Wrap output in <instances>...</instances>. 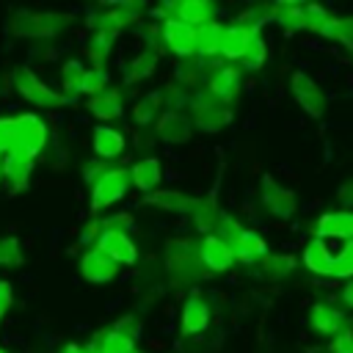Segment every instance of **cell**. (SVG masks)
<instances>
[{
  "instance_id": "cell-24",
  "label": "cell",
  "mask_w": 353,
  "mask_h": 353,
  "mask_svg": "<svg viewBox=\"0 0 353 353\" xmlns=\"http://www.w3.org/2000/svg\"><path fill=\"white\" fill-rule=\"evenodd\" d=\"M130 176H132V185L143 193H152L157 185H160V176H163V168H160V160L154 157H143L138 160L132 168H130Z\"/></svg>"
},
{
  "instance_id": "cell-12",
  "label": "cell",
  "mask_w": 353,
  "mask_h": 353,
  "mask_svg": "<svg viewBox=\"0 0 353 353\" xmlns=\"http://www.w3.org/2000/svg\"><path fill=\"white\" fill-rule=\"evenodd\" d=\"M314 234L320 237H339V240H353V210H334L317 218Z\"/></svg>"
},
{
  "instance_id": "cell-33",
  "label": "cell",
  "mask_w": 353,
  "mask_h": 353,
  "mask_svg": "<svg viewBox=\"0 0 353 353\" xmlns=\"http://www.w3.org/2000/svg\"><path fill=\"white\" fill-rule=\"evenodd\" d=\"M85 66L80 63V61H66L63 63V69H61V83H63V91L66 94H72V97H77L80 94V85H83V77H85Z\"/></svg>"
},
{
  "instance_id": "cell-45",
  "label": "cell",
  "mask_w": 353,
  "mask_h": 353,
  "mask_svg": "<svg viewBox=\"0 0 353 353\" xmlns=\"http://www.w3.org/2000/svg\"><path fill=\"white\" fill-rule=\"evenodd\" d=\"M61 353H99V347L91 342V345H66Z\"/></svg>"
},
{
  "instance_id": "cell-18",
  "label": "cell",
  "mask_w": 353,
  "mask_h": 353,
  "mask_svg": "<svg viewBox=\"0 0 353 353\" xmlns=\"http://www.w3.org/2000/svg\"><path fill=\"white\" fill-rule=\"evenodd\" d=\"M33 171V154H28L25 149H11L8 154H3V176L11 182V188H25Z\"/></svg>"
},
{
  "instance_id": "cell-41",
  "label": "cell",
  "mask_w": 353,
  "mask_h": 353,
  "mask_svg": "<svg viewBox=\"0 0 353 353\" xmlns=\"http://www.w3.org/2000/svg\"><path fill=\"white\" fill-rule=\"evenodd\" d=\"M176 80H179V88L196 85L201 80V63L199 61H182L176 69Z\"/></svg>"
},
{
  "instance_id": "cell-46",
  "label": "cell",
  "mask_w": 353,
  "mask_h": 353,
  "mask_svg": "<svg viewBox=\"0 0 353 353\" xmlns=\"http://www.w3.org/2000/svg\"><path fill=\"white\" fill-rule=\"evenodd\" d=\"M336 199H339L342 204H353V179L339 188V196H336Z\"/></svg>"
},
{
  "instance_id": "cell-1",
  "label": "cell",
  "mask_w": 353,
  "mask_h": 353,
  "mask_svg": "<svg viewBox=\"0 0 353 353\" xmlns=\"http://www.w3.org/2000/svg\"><path fill=\"white\" fill-rule=\"evenodd\" d=\"M11 77H14V88H17L28 102H33L36 108H58V105H63V102L69 99L66 94L50 88V85H47L33 69H28V66H17Z\"/></svg>"
},
{
  "instance_id": "cell-8",
  "label": "cell",
  "mask_w": 353,
  "mask_h": 353,
  "mask_svg": "<svg viewBox=\"0 0 353 353\" xmlns=\"http://www.w3.org/2000/svg\"><path fill=\"white\" fill-rule=\"evenodd\" d=\"M94 248H99V251H102L105 256H110L116 265H132V262L138 259V248H135V243L130 240L127 232L102 229V234H99V240H97Z\"/></svg>"
},
{
  "instance_id": "cell-4",
  "label": "cell",
  "mask_w": 353,
  "mask_h": 353,
  "mask_svg": "<svg viewBox=\"0 0 353 353\" xmlns=\"http://www.w3.org/2000/svg\"><path fill=\"white\" fill-rule=\"evenodd\" d=\"M130 185H132V176L127 168H110L102 179H97L91 185V210L97 212V210L116 204L121 196H127Z\"/></svg>"
},
{
  "instance_id": "cell-22",
  "label": "cell",
  "mask_w": 353,
  "mask_h": 353,
  "mask_svg": "<svg viewBox=\"0 0 353 353\" xmlns=\"http://www.w3.org/2000/svg\"><path fill=\"white\" fill-rule=\"evenodd\" d=\"M301 262L306 265V270L317 273V276H334V254L328 251V245L323 240H312L306 243L303 254H301Z\"/></svg>"
},
{
  "instance_id": "cell-39",
  "label": "cell",
  "mask_w": 353,
  "mask_h": 353,
  "mask_svg": "<svg viewBox=\"0 0 353 353\" xmlns=\"http://www.w3.org/2000/svg\"><path fill=\"white\" fill-rule=\"evenodd\" d=\"M334 276L336 279H350L353 276V240L342 245V251L334 256Z\"/></svg>"
},
{
  "instance_id": "cell-49",
  "label": "cell",
  "mask_w": 353,
  "mask_h": 353,
  "mask_svg": "<svg viewBox=\"0 0 353 353\" xmlns=\"http://www.w3.org/2000/svg\"><path fill=\"white\" fill-rule=\"evenodd\" d=\"M0 353H6V350H0Z\"/></svg>"
},
{
  "instance_id": "cell-40",
  "label": "cell",
  "mask_w": 353,
  "mask_h": 353,
  "mask_svg": "<svg viewBox=\"0 0 353 353\" xmlns=\"http://www.w3.org/2000/svg\"><path fill=\"white\" fill-rule=\"evenodd\" d=\"M17 146H19L17 119H0V154H8Z\"/></svg>"
},
{
  "instance_id": "cell-34",
  "label": "cell",
  "mask_w": 353,
  "mask_h": 353,
  "mask_svg": "<svg viewBox=\"0 0 353 353\" xmlns=\"http://www.w3.org/2000/svg\"><path fill=\"white\" fill-rule=\"evenodd\" d=\"M154 66H157V52H154V50H143L141 55L132 58V63H130V69H127V80H130V83L143 80V77H149V74L154 72Z\"/></svg>"
},
{
  "instance_id": "cell-14",
  "label": "cell",
  "mask_w": 353,
  "mask_h": 353,
  "mask_svg": "<svg viewBox=\"0 0 353 353\" xmlns=\"http://www.w3.org/2000/svg\"><path fill=\"white\" fill-rule=\"evenodd\" d=\"M251 36H254V28H251V25H243V22L223 28V36H221V55L229 58V61H243L245 52H248Z\"/></svg>"
},
{
  "instance_id": "cell-36",
  "label": "cell",
  "mask_w": 353,
  "mask_h": 353,
  "mask_svg": "<svg viewBox=\"0 0 353 353\" xmlns=\"http://www.w3.org/2000/svg\"><path fill=\"white\" fill-rule=\"evenodd\" d=\"M102 91H108V72H105L102 66H94V69L85 72L83 85H80V94L97 97V94H102Z\"/></svg>"
},
{
  "instance_id": "cell-9",
  "label": "cell",
  "mask_w": 353,
  "mask_h": 353,
  "mask_svg": "<svg viewBox=\"0 0 353 353\" xmlns=\"http://www.w3.org/2000/svg\"><path fill=\"white\" fill-rule=\"evenodd\" d=\"M17 119V135H19V149H25L28 154H39L47 143V124L36 116V113H19Z\"/></svg>"
},
{
  "instance_id": "cell-28",
  "label": "cell",
  "mask_w": 353,
  "mask_h": 353,
  "mask_svg": "<svg viewBox=\"0 0 353 353\" xmlns=\"http://www.w3.org/2000/svg\"><path fill=\"white\" fill-rule=\"evenodd\" d=\"M303 6L306 3H276L273 6V14H276L279 25H284L287 30H298V28H306Z\"/></svg>"
},
{
  "instance_id": "cell-11",
  "label": "cell",
  "mask_w": 353,
  "mask_h": 353,
  "mask_svg": "<svg viewBox=\"0 0 353 353\" xmlns=\"http://www.w3.org/2000/svg\"><path fill=\"white\" fill-rule=\"evenodd\" d=\"M80 273H83V279L91 281V284H108V281L116 279L119 265H116L110 256H105L99 248H91V251H85L83 259H80Z\"/></svg>"
},
{
  "instance_id": "cell-42",
  "label": "cell",
  "mask_w": 353,
  "mask_h": 353,
  "mask_svg": "<svg viewBox=\"0 0 353 353\" xmlns=\"http://www.w3.org/2000/svg\"><path fill=\"white\" fill-rule=\"evenodd\" d=\"M303 17H306V28H309V30H314V33H320V30L325 28V22L331 19V14H328L325 8L312 6V3H306V6H303Z\"/></svg>"
},
{
  "instance_id": "cell-17",
  "label": "cell",
  "mask_w": 353,
  "mask_h": 353,
  "mask_svg": "<svg viewBox=\"0 0 353 353\" xmlns=\"http://www.w3.org/2000/svg\"><path fill=\"white\" fill-rule=\"evenodd\" d=\"M207 91L229 105L240 94V69L237 66H218L207 80Z\"/></svg>"
},
{
  "instance_id": "cell-3",
  "label": "cell",
  "mask_w": 353,
  "mask_h": 353,
  "mask_svg": "<svg viewBox=\"0 0 353 353\" xmlns=\"http://www.w3.org/2000/svg\"><path fill=\"white\" fill-rule=\"evenodd\" d=\"M190 119L196 127H201L207 132H218L221 127H226L232 121V108L226 102H221L218 97H212L210 91H201L190 99Z\"/></svg>"
},
{
  "instance_id": "cell-5",
  "label": "cell",
  "mask_w": 353,
  "mask_h": 353,
  "mask_svg": "<svg viewBox=\"0 0 353 353\" xmlns=\"http://www.w3.org/2000/svg\"><path fill=\"white\" fill-rule=\"evenodd\" d=\"M160 41L179 58H190L196 52V28L182 22V19H174V17H165L163 25H160Z\"/></svg>"
},
{
  "instance_id": "cell-15",
  "label": "cell",
  "mask_w": 353,
  "mask_h": 353,
  "mask_svg": "<svg viewBox=\"0 0 353 353\" xmlns=\"http://www.w3.org/2000/svg\"><path fill=\"white\" fill-rule=\"evenodd\" d=\"M210 325V303L201 295H190L182 303V314H179V328L182 334H201Z\"/></svg>"
},
{
  "instance_id": "cell-27",
  "label": "cell",
  "mask_w": 353,
  "mask_h": 353,
  "mask_svg": "<svg viewBox=\"0 0 353 353\" xmlns=\"http://www.w3.org/2000/svg\"><path fill=\"white\" fill-rule=\"evenodd\" d=\"M94 345L99 347V353H138L135 350V339L121 334V331H105L102 336L94 339Z\"/></svg>"
},
{
  "instance_id": "cell-47",
  "label": "cell",
  "mask_w": 353,
  "mask_h": 353,
  "mask_svg": "<svg viewBox=\"0 0 353 353\" xmlns=\"http://www.w3.org/2000/svg\"><path fill=\"white\" fill-rule=\"evenodd\" d=\"M342 301H345V306H350V309H353V281H350V284H345V290H342Z\"/></svg>"
},
{
  "instance_id": "cell-43",
  "label": "cell",
  "mask_w": 353,
  "mask_h": 353,
  "mask_svg": "<svg viewBox=\"0 0 353 353\" xmlns=\"http://www.w3.org/2000/svg\"><path fill=\"white\" fill-rule=\"evenodd\" d=\"M328 353H353V334L342 331L339 336H334L328 345Z\"/></svg>"
},
{
  "instance_id": "cell-25",
  "label": "cell",
  "mask_w": 353,
  "mask_h": 353,
  "mask_svg": "<svg viewBox=\"0 0 353 353\" xmlns=\"http://www.w3.org/2000/svg\"><path fill=\"white\" fill-rule=\"evenodd\" d=\"M146 204L152 207H160V210H168V212H190L196 199L179 193V190H157L152 196H146Z\"/></svg>"
},
{
  "instance_id": "cell-29",
  "label": "cell",
  "mask_w": 353,
  "mask_h": 353,
  "mask_svg": "<svg viewBox=\"0 0 353 353\" xmlns=\"http://www.w3.org/2000/svg\"><path fill=\"white\" fill-rule=\"evenodd\" d=\"M292 268H295V256H290V254H276V256L270 254V256L259 259V270L265 279H284Z\"/></svg>"
},
{
  "instance_id": "cell-37",
  "label": "cell",
  "mask_w": 353,
  "mask_h": 353,
  "mask_svg": "<svg viewBox=\"0 0 353 353\" xmlns=\"http://www.w3.org/2000/svg\"><path fill=\"white\" fill-rule=\"evenodd\" d=\"M268 58V47H265V39L259 36V28H254V36H251V44H248V52H245V66L248 69H259Z\"/></svg>"
},
{
  "instance_id": "cell-30",
  "label": "cell",
  "mask_w": 353,
  "mask_h": 353,
  "mask_svg": "<svg viewBox=\"0 0 353 353\" xmlns=\"http://www.w3.org/2000/svg\"><path fill=\"white\" fill-rule=\"evenodd\" d=\"M320 36L353 47V17H331V19L325 22V28L320 30Z\"/></svg>"
},
{
  "instance_id": "cell-32",
  "label": "cell",
  "mask_w": 353,
  "mask_h": 353,
  "mask_svg": "<svg viewBox=\"0 0 353 353\" xmlns=\"http://www.w3.org/2000/svg\"><path fill=\"white\" fill-rule=\"evenodd\" d=\"M190 215H193V221H196V226L199 229H218V223H221V212H218V207H215V201H196L193 204V210H190Z\"/></svg>"
},
{
  "instance_id": "cell-26",
  "label": "cell",
  "mask_w": 353,
  "mask_h": 353,
  "mask_svg": "<svg viewBox=\"0 0 353 353\" xmlns=\"http://www.w3.org/2000/svg\"><path fill=\"white\" fill-rule=\"evenodd\" d=\"M121 105H124L121 102V94L113 91V88H108V91H102V94H97V97L88 99V110L94 116H99V119H116V116H121V110H124Z\"/></svg>"
},
{
  "instance_id": "cell-2",
  "label": "cell",
  "mask_w": 353,
  "mask_h": 353,
  "mask_svg": "<svg viewBox=\"0 0 353 353\" xmlns=\"http://www.w3.org/2000/svg\"><path fill=\"white\" fill-rule=\"evenodd\" d=\"M66 22H69V17H63V14H33V11H22V14H14L11 17L8 30L14 36H22V39H47V36H55Z\"/></svg>"
},
{
  "instance_id": "cell-38",
  "label": "cell",
  "mask_w": 353,
  "mask_h": 353,
  "mask_svg": "<svg viewBox=\"0 0 353 353\" xmlns=\"http://www.w3.org/2000/svg\"><path fill=\"white\" fill-rule=\"evenodd\" d=\"M25 254H22V245L17 237H0V265L8 268V265H22Z\"/></svg>"
},
{
  "instance_id": "cell-16",
  "label": "cell",
  "mask_w": 353,
  "mask_h": 353,
  "mask_svg": "<svg viewBox=\"0 0 353 353\" xmlns=\"http://www.w3.org/2000/svg\"><path fill=\"white\" fill-rule=\"evenodd\" d=\"M163 11H171L168 17L182 19V22H188V25H193V28H201V25L212 22L215 6H212V3H201V0H182V3H168V6H163Z\"/></svg>"
},
{
  "instance_id": "cell-44",
  "label": "cell",
  "mask_w": 353,
  "mask_h": 353,
  "mask_svg": "<svg viewBox=\"0 0 353 353\" xmlns=\"http://www.w3.org/2000/svg\"><path fill=\"white\" fill-rule=\"evenodd\" d=\"M11 303H14V292H11V284L8 281H0V317L11 309Z\"/></svg>"
},
{
  "instance_id": "cell-50",
  "label": "cell",
  "mask_w": 353,
  "mask_h": 353,
  "mask_svg": "<svg viewBox=\"0 0 353 353\" xmlns=\"http://www.w3.org/2000/svg\"><path fill=\"white\" fill-rule=\"evenodd\" d=\"M0 157H3V154H0Z\"/></svg>"
},
{
  "instance_id": "cell-19",
  "label": "cell",
  "mask_w": 353,
  "mask_h": 353,
  "mask_svg": "<svg viewBox=\"0 0 353 353\" xmlns=\"http://www.w3.org/2000/svg\"><path fill=\"white\" fill-rule=\"evenodd\" d=\"M190 130H193V121L179 110H165L157 119V138L165 143H185L190 138Z\"/></svg>"
},
{
  "instance_id": "cell-21",
  "label": "cell",
  "mask_w": 353,
  "mask_h": 353,
  "mask_svg": "<svg viewBox=\"0 0 353 353\" xmlns=\"http://www.w3.org/2000/svg\"><path fill=\"white\" fill-rule=\"evenodd\" d=\"M232 251H234V259L237 262H254V259L268 256V243H265V237L259 232L240 229V234L232 243Z\"/></svg>"
},
{
  "instance_id": "cell-23",
  "label": "cell",
  "mask_w": 353,
  "mask_h": 353,
  "mask_svg": "<svg viewBox=\"0 0 353 353\" xmlns=\"http://www.w3.org/2000/svg\"><path fill=\"white\" fill-rule=\"evenodd\" d=\"M221 36H223V25H218L215 19L196 28V55L201 61L221 55Z\"/></svg>"
},
{
  "instance_id": "cell-35",
  "label": "cell",
  "mask_w": 353,
  "mask_h": 353,
  "mask_svg": "<svg viewBox=\"0 0 353 353\" xmlns=\"http://www.w3.org/2000/svg\"><path fill=\"white\" fill-rule=\"evenodd\" d=\"M110 50H113V36H110V33H102V30H94V36H91V41H88V55H91V61H94L97 66H102V61L110 55Z\"/></svg>"
},
{
  "instance_id": "cell-6",
  "label": "cell",
  "mask_w": 353,
  "mask_h": 353,
  "mask_svg": "<svg viewBox=\"0 0 353 353\" xmlns=\"http://www.w3.org/2000/svg\"><path fill=\"white\" fill-rule=\"evenodd\" d=\"M290 88H292V97H295L298 108H303V113H309L314 119H320L325 113V94L306 72H295L290 77Z\"/></svg>"
},
{
  "instance_id": "cell-7",
  "label": "cell",
  "mask_w": 353,
  "mask_h": 353,
  "mask_svg": "<svg viewBox=\"0 0 353 353\" xmlns=\"http://www.w3.org/2000/svg\"><path fill=\"white\" fill-rule=\"evenodd\" d=\"M199 259H201L204 270H210V273H223V270H229L237 262L232 245L226 240L215 237V234H207L199 243Z\"/></svg>"
},
{
  "instance_id": "cell-20",
  "label": "cell",
  "mask_w": 353,
  "mask_h": 353,
  "mask_svg": "<svg viewBox=\"0 0 353 353\" xmlns=\"http://www.w3.org/2000/svg\"><path fill=\"white\" fill-rule=\"evenodd\" d=\"M91 146H94V154L99 160H113V157H119L124 152L127 141H124V135L119 130H113L108 124H99L94 130V135H91Z\"/></svg>"
},
{
  "instance_id": "cell-10",
  "label": "cell",
  "mask_w": 353,
  "mask_h": 353,
  "mask_svg": "<svg viewBox=\"0 0 353 353\" xmlns=\"http://www.w3.org/2000/svg\"><path fill=\"white\" fill-rule=\"evenodd\" d=\"M262 201H265V207H268L276 218H292L295 210H298L295 193H292L290 188L273 182L270 176H265V182H262Z\"/></svg>"
},
{
  "instance_id": "cell-13",
  "label": "cell",
  "mask_w": 353,
  "mask_h": 353,
  "mask_svg": "<svg viewBox=\"0 0 353 353\" xmlns=\"http://www.w3.org/2000/svg\"><path fill=\"white\" fill-rule=\"evenodd\" d=\"M309 325L320 336H339L345 331V314L331 303H314L309 312Z\"/></svg>"
},
{
  "instance_id": "cell-48",
  "label": "cell",
  "mask_w": 353,
  "mask_h": 353,
  "mask_svg": "<svg viewBox=\"0 0 353 353\" xmlns=\"http://www.w3.org/2000/svg\"><path fill=\"white\" fill-rule=\"evenodd\" d=\"M0 176H3V165H0Z\"/></svg>"
},
{
  "instance_id": "cell-31",
  "label": "cell",
  "mask_w": 353,
  "mask_h": 353,
  "mask_svg": "<svg viewBox=\"0 0 353 353\" xmlns=\"http://www.w3.org/2000/svg\"><path fill=\"white\" fill-rule=\"evenodd\" d=\"M160 105H163V94H146L143 99H138L135 102V108H132V116H135V121L138 124H152L154 119H160L163 113H160Z\"/></svg>"
}]
</instances>
